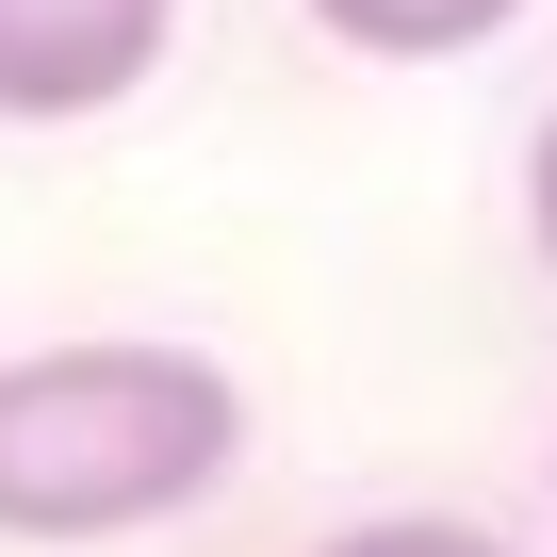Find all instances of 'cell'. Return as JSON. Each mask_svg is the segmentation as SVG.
Segmentation results:
<instances>
[{"label": "cell", "mask_w": 557, "mask_h": 557, "mask_svg": "<svg viewBox=\"0 0 557 557\" xmlns=\"http://www.w3.org/2000/svg\"><path fill=\"white\" fill-rule=\"evenodd\" d=\"M246 459V394L197 345H34L0 361V541H132Z\"/></svg>", "instance_id": "1"}, {"label": "cell", "mask_w": 557, "mask_h": 557, "mask_svg": "<svg viewBox=\"0 0 557 557\" xmlns=\"http://www.w3.org/2000/svg\"><path fill=\"white\" fill-rule=\"evenodd\" d=\"M181 34V0H0V115H115Z\"/></svg>", "instance_id": "2"}, {"label": "cell", "mask_w": 557, "mask_h": 557, "mask_svg": "<svg viewBox=\"0 0 557 557\" xmlns=\"http://www.w3.org/2000/svg\"><path fill=\"white\" fill-rule=\"evenodd\" d=\"M312 17L345 50H377V66H443V50H492L524 0H312Z\"/></svg>", "instance_id": "3"}, {"label": "cell", "mask_w": 557, "mask_h": 557, "mask_svg": "<svg viewBox=\"0 0 557 557\" xmlns=\"http://www.w3.org/2000/svg\"><path fill=\"white\" fill-rule=\"evenodd\" d=\"M329 557H508V541H475V524H345Z\"/></svg>", "instance_id": "4"}, {"label": "cell", "mask_w": 557, "mask_h": 557, "mask_svg": "<svg viewBox=\"0 0 557 557\" xmlns=\"http://www.w3.org/2000/svg\"><path fill=\"white\" fill-rule=\"evenodd\" d=\"M524 230H541V262H557V115H541V148H524Z\"/></svg>", "instance_id": "5"}]
</instances>
